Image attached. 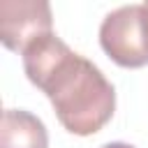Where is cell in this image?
Returning <instances> with one entry per match:
<instances>
[{
  "label": "cell",
  "instance_id": "6da1fadb",
  "mask_svg": "<svg viewBox=\"0 0 148 148\" xmlns=\"http://www.w3.org/2000/svg\"><path fill=\"white\" fill-rule=\"evenodd\" d=\"M21 56L28 81L49 97L60 125L69 134H97L113 118L116 90L111 81L56 32L35 39Z\"/></svg>",
  "mask_w": 148,
  "mask_h": 148
},
{
  "label": "cell",
  "instance_id": "7a4b0ae2",
  "mask_svg": "<svg viewBox=\"0 0 148 148\" xmlns=\"http://www.w3.org/2000/svg\"><path fill=\"white\" fill-rule=\"evenodd\" d=\"M99 46L120 67L148 65V37L141 5H123L109 12L99 25Z\"/></svg>",
  "mask_w": 148,
  "mask_h": 148
},
{
  "label": "cell",
  "instance_id": "3957f363",
  "mask_svg": "<svg viewBox=\"0 0 148 148\" xmlns=\"http://www.w3.org/2000/svg\"><path fill=\"white\" fill-rule=\"evenodd\" d=\"M53 32L51 5L44 0H2L0 2V42L23 53L35 39Z\"/></svg>",
  "mask_w": 148,
  "mask_h": 148
},
{
  "label": "cell",
  "instance_id": "277c9868",
  "mask_svg": "<svg viewBox=\"0 0 148 148\" xmlns=\"http://www.w3.org/2000/svg\"><path fill=\"white\" fill-rule=\"evenodd\" d=\"M0 148H49V132L35 113L25 109H5Z\"/></svg>",
  "mask_w": 148,
  "mask_h": 148
},
{
  "label": "cell",
  "instance_id": "5b68a950",
  "mask_svg": "<svg viewBox=\"0 0 148 148\" xmlns=\"http://www.w3.org/2000/svg\"><path fill=\"white\" fill-rule=\"evenodd\" d=\"M102 148H134V146H130V143H123V141H113V143H104Z\"/></svg>",
  "mask_w": 148,
  "mask_h": 148
},
{
  "label": "cell",
  "instance_id": "8992f818",
  "mask_svg": "<svg viewBox=\"0 0 148 148\" xmlns=\"http://www.w3.org/2000/svg\"><path fill=\"white\" fill-rule=\"evenodd\" d=\"M141 9H143V25H146V37H148V0L141 2Z\"/></svg>",
  "mask_w": 148,
  "mask_h": 148
}]
</instances>
